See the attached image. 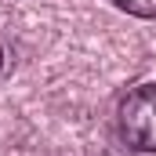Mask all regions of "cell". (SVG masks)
I'll return each mask as SVG.
<instances>
[{"label": "cell", "instance_id": "obj_1", "mask_svg": "<svg viewBox=\"0 0 156 156\" xmlns=\"http://www.w3.org/2000/svg\"><path fill=\"white\" fill-rule=\"evenodd\" d=\"M120 134L131 149L156 153V83L134 87L120 102Z\"/></svg>", "mask_w": 156, "mask_h": 156}, {"label": "cell", "instance_id": "obj_2", "mask_svg": "<svg viewBox=\"0 0 156 156\" xmlns=\"http://www.w3.org/2000/svg\"><path fill=\"white\" fill-rule=\"evenodd\" d=\"M120 11L138 15V18H156V0H113Z\"/></svg>", "mask_w": 156, "mask_h": 156}, {"label": "cell", "instance_id": "obj_3", "mask_svg": "<svg viewBox=\"0 0 156 156\" xmlns=\"http://www.w3.org/2000/svg\"><path fill=\"white\" fill-rule=\"evenodd\" d=\"M0 73H4V47H0Z\"/></svg>", "mask_w": 156, "mask_h": 156}]
</instances>
